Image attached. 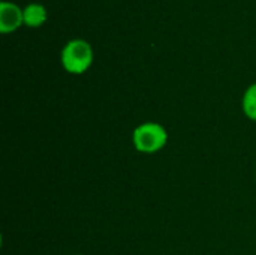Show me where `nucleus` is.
<instances>
[{
  "instance_id": "obj_1",
  "label": "nucleus",
  "mask_w": 256,
  "mask_h": 255,
  "mask_svg": "<svg viewBox=\"0 0 256 255\" xmlns=\"http://www.w3.org/2000/svg\"><path fill=\"white\" fill-rule=\"evenodd\" d=\"M168 131L158 122H144L132 132V144L136 152L153 155L160 152L168 143Z\"/></svg>"
},
{
  "instance_id": "obj_2",
  "label": "nucleus",
  "mask_w": 256,
  "mask_h": 255,
  "mask_svg": "<svg viewBox=\"0 0 256 255\" xmlns=\"http://www.w3.org/2000/svg\"><path fill=\"white\" fill-rule=\"evenodd\" d=\"M60 62L66 72L74 74V75L84 74L93 63L92 45L84 39L69 41L62 50Z\"/></svg>"
},
{
  "instance_id": "obj_3",
  "label": "nucleus",
  "mask_w": 256,
  "mask_h": 255,
  "mask_svg": "<svg viewBox=\"0 0 256 255\" xmlns=\"http://www.w3.org/2000/svg\"><path fill=\"white\" fill-rule=\"evenodd\" d=\"M24 23L22 11L12 2L0 3V32L10 33Z\"/></svg>"
},
{
  "instance_id": "obj_4",
  "label": "nucleus",
  "mask_w": 256,
  "mask_h": 255,
  "mask_svg": "<svg viewBox=\"0 0 256 255\" xmlns=\"http://www.w3.org/2000/svg\"><path fill=\"white\" fill-rule=\"evenodd\" d=\"M24 24L28 27H39L46 20V9L40 3H30L22 9Z\"/></svg>"
},
{
  "instance_id": "obj_5",
  "label": "nucleus",
  "mask_w": 256,
  "mask_h": 255,
  "mask_svg": "<svg viewBox=\"0 0 256 255\" xmlns=\"http://www.w3.org/2000/svg\"><path fill=\"white\" fill-rule=\"evenodd\" d=\"M242 108L248 119L256 122V83L250 84L246 89L243 95V101H242Z\"/></svg>"
},
{
  "instance_id": "obj_6",
  "label": "nucleus",
  "mask_w": 256,
  "mask_h": 255,
  "mask_svg": "<svg viewBox=\"0 0 256 255\" xmlns=\"http://www.w3.org/2000/svg\"><path fill=\"white\" fill-rule=\"evenodd\" d=\"M75 255H82V254H75Z\"/></svg>"
}]
</instances>
